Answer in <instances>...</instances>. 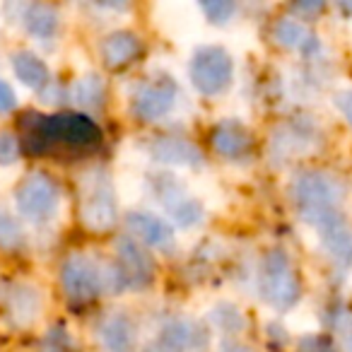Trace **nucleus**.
<instances>
[{
  "label": "nucleus",
  "instance_id": "nucleus-1",
  "mask_svg": "<svg viewBox=\"0 0 352 352\" xmlns=\"http://www.w3.org/2000/svg\"><path fill=\"white\" fill-rule=\"evenodd\" d=\"M292 201L304 222L316 227L321 234L345 225L340 203L342 188L333 176L323 171H304L292 182Z\"/></svg>",
  "mask_w": 352,
  "mask_h": 352
},
{
  "label": "nucleus",
  "instance_id": "nucleus-2",
  "mask_svg": "<svg viewBox=\"0 0 352 352\" xmlns=\"http://www.w3.org/2000/svg\"><path fill=\"white\" fill-rule=\"evenodd\" d=\"M258 289L263 302L278 311H287L289 307L297 304L302 285H299V275L285 251L275 249L265 254L258 270Z\"/></svg>",
  "mask_w": 352,
  "mask_h": 352
},
{
  "label": "nucleus",
  "instance_id": "nucleus-3",
  "mask_svg": "<svg viewBox=\"0 0 352 352\" xmlns=\"http://www.w3.org/2000/svg\"><path fill=\"white\" fill-rule=\"evenodd\" d=\"M15 208L32 225H49L60 210V188L44 171H32L17 184Z\"/></svg>",
  "mask_w": 352,
  "mask_h": 352
},
{
  "label": "nucleus",
  "instance_id": "nucleus-4",
  "mask_svg": "<svg viewBox=\"0 0 352 352\" xmlns=\"http://www.w3.org/2000/svg\"><path fill=\"white\" fill-rule=\"evenodd\" d=\"M107 285L113 292L123 289H145L155 280V263L150 254L138 244L133 236H121L116 241V261L111 263L109 278L104 275Z\"/></svg>",
  "mask_w": 352,
  "mask_h": 352
},
{
  "label": "nucleus",
  "instance_id": "nucleus-5",
  "mask_svg": "<svg viewBox=\"0 0 352 352\" xmlns=\"http://www.w3.org/2000/svg\"><path fill=\"white\" fill-rule=\"evenodd\" d=\"M36 150L51 145L87 147L99 140V126L85 113H54L36 123Z\"/></svg>",
  "mask_w": 352,
  "mask_h": 352
},
{
  "label": "nucleus",
  "instance_id": "nucleus-6",
  "mask_svg": "<svg viewBox=\"0 0 352 352\" xmlns=\"http://www.w3.org/2000/svg\"><path fill=\"white\" fill-rule=\"evenodd\" d=\"M188 78H191L193 87L206 97H217V94L227 92L232 78H234L232 56L222 46H201L191 56Z\"/></svg>",
  "mask_w": 352,
  "mask_h": 352
},
{
  "label": "nucleus",
  "instance_id": "nucleus-7",
  "mask_svg": "<svg viewBox=\"0 0 352 352\" xmlns=\"http://www.w3.org/2000/svg\"><path fill=\"white\" fill-rule=\"evenodd\" d=\"M80 215L87 230L92 232H109L116 225L118 217V203L113 186L104 174L89 176V182L82 186V206Z\"/></svg>",
  "mask_w": 352,
  "mask_h": 352
},
{
  "label": "nucleus",
  "instance_id": "nucleus-8",
  "mask_svg": "<svg viewBox=\"0 0 352 352\" xmlns=\"http://www.w3.org/2000/svg\"><path fill=\"white\" fill-rule=\"evenodd\" d=\"M155 196H157V201H160L162 210L169 215V220L174 222V225L184 227V230L196 227L198 222H203V217H206L198 198L193 196V193H188V188L171 174H164L157 179Z\"/></svg>",
  "mask_w": 352,
  "mask_h": 352
},
{
  "label": "nucleus",
  "instance_id": "nucleus-9",
  "mask_svg": "<svg viewBox=\"0 0 352 352\" xmlns=\"http://www.w3.org/2000/svg\"><path fill=\"white\" fill-rule=\"evenodd\" d=\"M60 285L70 302H89L102 292L107 280L92 258L85 254H70L60 265Z\"/></svg>",
  "mask_w": 352,
  "mask_h": 352
},
{
  "label": "nucleus",
  "instance_id": "nucleus-10",
  "mask_svg": "<svg viewBox=\"0 0 352 352\" xmlns=\"http://www.w3.org/2000/svg\"><path fill=\"white\" fill-rule=\"evenodd\" d=\"M176 85L166 78H155L138 85L131 97V111L140 121H160L174 109Z\"/></svg>",
  "mask_w": 352,
  "mask_h": 352
},
{
  "label": "nucleus",
  "instance_id": "nucleus-11",
  "mask_svg": "<svg viewBox=\"0 0 352 352\" xmlns=\"http://www.w3.org/2000/svg\"><path fill=\"white\" fill-rule=\"evenodd\" d=\"M155 345L162 352H208L210 331L188 318H171L162 326Z\"/></svg>",
  "mask_w": 352,
  "mask_h": 352
},
{
  "label": "nucleus",
  "instance_id": "nucleus-12",
  "mask_svg": "<svg viewBox=\"0 0 352 352\" xmlns=\"http://www.w3.org/2000/svg\"><path fill=\"white\" fill-rule=\"evenodd\" d=\"M3 311L15 326H30L41 314V294L36 287L25 283L6 285L3 287Z\"/></svg>",
  "mask_w": 352,
  "mask_h": 352
},
{
  "label": "nucleus",
  "instance_id": "nucleus-13",
  "mask_svg": "<svg viewBox=\"0 0 352 352\" xmlns=\"http://www.w3.org/2000/svg\"><path fill=\"white\" fill-rule=\"evenodd\" d=\"M147 152L155 162L166 166H198L203 155L191 140L179 135H160L147 145Z\"/></svg>",
  "mask_w": 352,
  "mask_h": 352
},
{
  "label": "nucleus",
  "instance_id": "nucleus-14",
  "mask_svg": "<svg viewBox=\"0 0 352 352\" xmlns=\"http://www.w3.org/2000/svg\"><path fill=\"white\" fill-rule=\"evenodd\" d=\"M254 138L241 121L227 118L212 128V150L225 160H244L251 152Z\"/></svg>",
  "mask_w": 352,
  "mask_h": 352
},
{
  "label": "nucleus",
  "instance_id": "nucleus-15",
  "mask_svg": "<svg viewBox=\"0 0 352 352\" xmlns=\"http://www.w3.org/2000/svg\"><path fill=\"white\" fill-rule=\"evenodd\" d=\"M97 336L109 352H133L135 350V323L128 314L109 311L97 323Z\"/></svg>",
  "mask_w": 352,
  "mask_h": 352
},
{
  "label": "nucleus",
  "instance_id": "nucleus-16",
  "mask_svg": "<svg viewBox=\"0 0 352 352\" xmlns=\"http://www.w3.org/2000/svg\"><path fill=\"white\" fill-rule=\"evenodd\" d=\"M126 225L133 239L142 241V244L150 246V249H166V246L174 241V230H171V225H166L162 217L152 215V212H145V210L131 212Z\"/></svg>",
  "mask_w": 352,
  "mask_h": 352
},
{
  "label": "nucleus",
  "instance_id": "nucleus-17",
  "mask_svg": "<svg viewBox=\"0 0 352 352\" xmlns=\"http://www.w3.org/2000/svg\"><path fill=\"white\" fill-rule=\"evenodd\" d=\"M99 54H102V60L109 68L116 70V68H123V65L133 63V60L142 54V41L135 32L118 30V32H111L109 36H104L102 46H99Z\"/></svg>",
  "mask_w": 352,
  "mask_h": 352
},
{
  "label": "nucleus",
  "instance_id": "nucleus-18",
  "mask_svg": "<svg viewBox=\"0 0 352 352\" xmlns=\"http://www.w3.org/2000/svg\"><path fill=\"white\" fill-rule=\"evenodd\" d=\"M273 39L280 46L289 51H299L304 56H311L318 51V39L311 30H309L304 22L294 20V17H283V20L275 22L273 27Z\"/></svg>",
  "mask_w": 352,
  "mask_h": 352
},
{
  "label": "nucleus",
  "instance_id": "nucleus-19",
  "mask_svg": "<svg viewBox=\"0 0 352 352\" xmlns=\"http://www.w3.org/2000/svg\"><path fill=\"white\" fill-rule=\"evenodd\" d=\"M20 22L27 30V34L39 41L54 39L56 32H58V12L51 6H44V3H32V6L22 8Z\"/></svg>",
  "mask_w": 352,
  "mask_h": 352
},
{
  "label": "nucleus",
  "instance_id": "nucleus-20",
  "mask_svg": "<svg viewBox=\"0 0 352 352\" xmlns=\"http://www.w3.org/2000/svg\"><path fill=\"white\" fill-rule=\"evenodd\" d=\"M12 70H15L17 80H20L25 87L30 89H41L51 82V73H49V65L44 63V58L34 54V51H17L12 56Z\"/></svg>",
  "mask_w": 352,
  "mask_h": 352
},
{
  "label": "nucleus",
  "instance_id": "nucleus-21",
  "mask_svg": "<svg viewBox=\"0 0 352 352\" xmlns=\"http://www.w3.org/2000/svg\"><path fill=\"white\" fill-rule=\"evenodd\" d=\"M104 82L99 75H85L73 85V102L82 109H99L104 104Z\"/></svg>",
  "mask_w": 352,
  "mask_h": 352
},
{
  "label": "nucleus",
  "instance_id": "nucleus-22",
  "mask_svg": "<svg viewBox=\"0 0 352 352\" xmlns=\"http://www.w3.org/2000/svg\"><path fill=\"white\" fill-rule=\"evenodd\" d=\"M27 236L22 230L20 220L10 210L0 208V249L6 251H20L25 246Z\"/></svg>",
  "mask_w": 352,
  "mask_h": 352
},
{
  "label": "nucleus",
  "instance_id": "nucleus-23",
  "mask_svg": "<svg viewBox=\"0 0 352 352\" xmlns=\"http://www.w3.org/2000/svg\"><path fill=\"white\" fill-rule=\"evenodd\" d=\"M321 239H323V244H326V249L331 251L338 261L350 263L352 261V232L347 230V225H340V227H336V230L326 232V234H321Z\"/></svg>",
  "mask_w": 352,
  "mask_h": 352
},
{
  "label": "nucleus",
  "instance_id": "nucleus-24",
  "mask_svg": "<svg viewBox=\"0 0 352 352\" xmlns=\"http://www.w3.org/2000/svg\"><path fill=\"white\" fill-rule=\"evenodd\" d=\"M208 318H210V326L217 328V331H225V333L244 331V316H241L239 309L232 307V304H217Z\"/></svg>",
  "mask_w": 352,
  "mask_h": 352
},
{
  "label": "nucleus",
  "instance_id": "nucleus-25",
  "mask_svg": "<svg viewBox=\"0 0 352 352\" xmlns=\"http://www.w3.org/2000/svg\"><path fill=\"white\" fill-rule=\"evenodd\" d=\"M41 352H78L65 328H51L41 340Z\"/></svg>",
  "mask_w": 352,
  "mask_h": 352
},
{
  "label": "nucleus",
  "instance_id": "nucleus-26",
  "mask_svg": "<svg viewBox=\"0 0 352 352\" xmlns=\"http://www.w3.org/2000/svg\"><path fill=\"white\" fill-rule=\"evenodd\" d=\"M201 10L210 22H215V25H225V22L232 20V15H234L236 8H234V3H203Z\"/></svg>",
  "mask_w": 352,
  "mask_h": 352
},
{
  "label": "nucleus",
  "instance_id": "nucleus-27",
  "mask_svg": "<svg viewBox=\"0 0 352 352\" xmlns=\"http://www.w3.org/2000/svg\"><path fill=\"white\" fill-rule=\"evenodd\" d=\"M20 160V142L12 133H0V166L15 164Z\"/></svg>",
  "mask_w": 352,
  "mask_h": 352
},
{
  "label": "nucleus",
  "instance_id": "nucleus-28",
  "mask_svg": "<svg viewBox=\"0 0 352 352\" xmlns=\"http://www.w3.org/2000/svg\"><path fill=\"white\" fill-rule=\"evenodd\" d=\"M297 352H338V350H336V345H333V340H328V338L307 336L299 340Z\"/></svg>",
  "mask_w": 352,
  "mask_h": 352
},
{
  "label": "nucleus",
  "instance_id": "nucleus-29",
  "mask_svg": "<svg viewBox=\"0 0 352 352\" xmlns=\"http://www.w3.org/2000/svg\"><path fill=\"white\" fill-rule=\"evenodd\" d=\"M17 109V94L6 80L0 78V118H6Z\"/></svg>",
  "mask_w": 352,
  "mask_h": 352
},
{
  "label": "nucleus",
  "instance_id": "nucleus-30",
  "mask_svg": "<svg viewBox=\"0 0 352 352\" xmlns=\"http://www.w3.org/2000/svg\"><path fill=\"white\" fill-rule=\"evenodd\" d=\"M336 107L338 111L345 116V121L352 126V89H345V92H340L336 97Z\"/></svg>",
  "mask_w": 352,
  "mask_h": 352
},
{
  "label": "nucleus",
  "instance_id": "nucleus-31",
  "mask_svg": "<svg viewBox=\"0 0 352 352\" xmlns=\"http://www.w3.org/2000/svg\"><path fill=\"white\" fill-rule=\"evenodd\" d=\"M217 352H254L249 345H241V342H227V345H222Z\"/></svg>",
  "mask_w": 352,
  "mask_h": 352
},
{
  "label": "nucleus",
  "instance_id": "nucleus-32",
  "mask_svg": "<svg viewBox=\"0 0 352 352\" xmlns=\"http://www.w3.org/2000/svg\"><path fill=\"white\" fill-rule=\"evenodd\" d=\"M342 336H345V347H347V352H352V318L345 323V331H342Z\"/></svg>",
  "mask_w": 352,
  "mask_h": 352
}]
</instances>
